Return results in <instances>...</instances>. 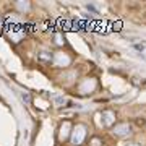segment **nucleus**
<instances>
[{"label":"nucleus","mask_w":146,"mask_h":146,"mask_svg":"<svg viewBox=\"0 0 146 146\" xmlns=\"http://www.w3.org/2000/svg\"><path fill=\"white\" fill-rule=\"evenodd\" d=\"M104 117H106V122H107V123H110V122H112V114H109V112H107Z\"/></svg>","instance_id":"obj_3"},{"label":"nucleus","mask_w":146,"mask_h":146,"mask_svg":"<svg viewBox=\"0 0 146 146\" xmlns=\"http://www.w3.org/2000/svg\"><path fill=\"white\" fill-rule=\"evenodd\" d=\"M131 146H138V145H131Z\"/></svg>","instance_id":"obj_4"},{"label":"nucleus","mask_w":146,"mask_h":146,"mask_svg":"<svg viewBox=\"0 0 146 146\" xmlns=\"http://www.w3.org/2000/svg\"><path fill=\"white\" fill-rule=\"evenodd\" d=\"M83 136H84V127H78L75 130V135H73V143H81Z\"/></svg>","instance_id":"obj_1"},{"label":"nucleus","mask_w":146,"mask_h":146,"mask_svg":"<svg viewBox=\"0 0 146 146\" xmlns=\"http://www.w3.org/2000/svg\"><path fill=\"white\" fill-rule=\"evenodd\" d=\"M128 131H130V127L128 125H120V127L115 128V133H117V135H125Z\"/></svg>","instance_id":"obj_2"}]
</instances>
